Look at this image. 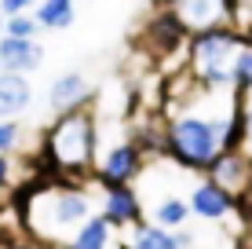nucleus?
Returning <instances> with one entry per match:
<instances>
[{
    "mask_svg": "<svg viewBox=\"0 0 252 249\" xmlns=\"http://www.w3.org/2000/svg\"><path fill=\"white\" fill-rule=\"evenodd\" d=\"M234 4H241V0H234Z\"/></svg>",
    "mask_w": 252,
    "mask_h": 249,
    "instance_id": "nucleus-26",
    "label": "nucleus"
},
{
    "mask_svg": "<svg viewBox=\"0 0 252 249\" xmlns=\"http://www.w3.org/2000/svg\"><path fill=\"white\" fill-rule=\"evenodd\" d=\"M245 147H252V107H245Z\"/></svg>",
    "mask_w": 252,
    "mask_h": 249,
    "instance_id": "nucleus-23",
    "label": "nucleus"
},
{
    "mask_svg": "<svg viewBox=\"0 0 252 249\" xmlns=\"http://www.w3.org/2000/svg\"><path fill=\"white\" fill-rule=\"evenodd\" d=\"M190 213H194V216H201V220H227L230 213H234V202L227 191H223L220 183H212V179H201V183H194L190 187Z\"/></svg>",
    "mask_w": 252,
    "mask_h": 249,
    "instance_id": "nucleus-9",
    "label": "nucleus"
},
{
    "mask_svg": "<svg viewBox=\"0 0 252 249\" xmlns=\"http://www.w3.org/2000/svg\"><path fill=\"white\" fill-rule=\"evenodd\" d=\"M4 26H7V15L0 11V37H4Z\"/></svg>",
    "mask_w": 252,
    "mask_h": 249,
    "instance_id": "nucleus-24",
    "label": "nucleus"
},
{
    "mask_svg": "<svg viewBox=\"0 0 252 249\" xmlns=\"http://www.w3.org/2000/svg\"><path fill=\"white\" fill-rule=\"evenodd\" d=\"M208 179L220 183L234 202L249 198L252 194V158L245 150H223L220 158H216V165L208 169Z\"/></svg>",
    "mask_w": 252,
    "mask_h": 249,
    "instance_id": "nucleus-7",
    "label": "nucleus"
},
{
    "mask_svg": "<svg viewBox=\"0 0 252 249\" xmlns=\"http://www.w3.org/2000/svg\"><path fill=\"white\" fill-rule=\"evenodd\" d=\"M30 7H37V0H0V11L11 19V15H26Z\"/></svg>",
    "mask_w": 252,
    "mask_h": 249,
    "instance_id": "nucleus-21",
    "label": "nucleus"
},
{
    "mask_svg": "<svg viewBox=\"0 0 252 249\" xmlns=\"http://www.w3.org/2000/svg\"><path fill=\"white\" fill-rule=\"evenodd\" d=\"M245 40L249 37L238 26H220V30L190 37L187 66L194 81L208 92H234V63H238V51L245 48Z\"/></svg>",
    "mask_w": 252,
    "mask_h": 249,
    "instance_id": "nucleus-3",
    "label": "nucleus"
},
{
    "mask_svg": "<svg viewBox=\"0 0 252 249\" xmlns=\"http://www.w3.org/2000/svg\"><path fill=\"white\" fill-rule=\"evenodd\" d=\"M11 249H48V246H11Z\"/></svg>",
    "mask_w": 252,
    "mask_h": 249,
    "instance_id": "nucleus-25",
    "label": "nucleus"
},
{
    "mask_svg": "<svg viewBox=\"0 0 252 249\" xmlns=\"http://www.w3.org/2000/svg\"><path fill=\"white\" fill-rule=\"evenodd\" d=\"M102 216L114 227H132L143 220V198L132 191V183H110L102 187Z\"/></svg>",
    "mask_w": 252,
    "mask_h": 249,
    "instance_id": "nucleus-8",
    "label": "nucleus"
},
{
    "mask_svg": "<svg viewBox=\"0 0 252 249\" xmlns=\"http://www.w3.org/2000/svg\"><path fill=\"white\" fill-rule=\"evenodd\" d=\"M95 147H99V132H95V117L88 110H69L59 114L55 125L48 128L44 140V154H48V169H55L59 176H84L95 161Z\"/></svg>",
    "mask_w": 252,
    "mask_h": 249,
    "instance_id": "nucleus-2",
    "label": "nucleus"
},
{
    "mask_svg": "<svg viewBox=\"0 0 252 249\" xmlns=\"http://www.w3.org/2000/svg\"><path fill=\"white\" fill-rule=\"evenodd\" d=\"M44 51L37 40H22V37H0V73H30L40 66Z\"/></svg>",
    "mask_w": 252,
    "mask_h": 249,
    "instance_id": "nucleus-10",
    "label": "nucleus"
},
{
    "mask_svg": "<svg viewBox=\"0 0 252 249\" xmlns=\"http://www.w3.org/2000/svg\"><path fill=\"white\" fill-rule=\"evenodd\" d=\"M143 147H139L135 140H125V143H114L106 154L99 158V183L110 187V183H132L135 176H143Z\"/></svg>",
    "mask_w": 252,
    "mask_h": 249,
    "instance_id": "nucleus-6",
    "label": "nucleus"
},
{
    "mask_svg": "<svg viewBox=\"0 0 252 249\" xmlns=\"http://www.w3.org/2000/svg\"><path fill=\"white\" fill-rule=\"evenodd\" d=\"M187 216H190V202L187 198H179V194H164V198L154 205V224H161V227H183L187 224Z\"/></svg>",
    "mask_w": 252,
    "mask_h": 249,
    "instance_id": "nucleus-16",
    "label": "nucleus"
},
{
    "mask_svg": "<svg viewBox=\"0 0 252 249\" xmlns=\"http://www.w3.org/2000/svg\"><path fill=\"white\" fill-rule=\"evenodd\" d=\"M95 213H92L88 191L73 183L44 187V191L30 194V202H26V224L37 238H55L63 231H77Z\"/></svg>",
    "mask_w": 252,
    "mask_h": 249,
    "instance_id": "nucleus-4",
    "label": "nucleus"
},
{
    "mask_svg": "<svg viewBox=\"0 0 252 249\" xmlns=\"http://www.w3.org/2000/svg\"><path fill=\"white\" fill-rule=\"evenodd\" d=\"M19 147V121H0V154Z\"/></svg>",
    "mask_w": 252,
    "mask_h": 249,
    "instance_id": "nucleus-20",
    "label": "nucleus"
},
{
    "mask_svg": "<svg viewBox=\"0 0 252 249\" xmlns=\"http://www.w3.org/2000/svg\"><path fill=\"white\" fill-rule=\"evenodd\" d=\"M7 179H11V165H7V158L0 154V191L7 187Z\"/></svg>",
    "mask_w": 252,
    "mask_h": 249,
    "instance_id": "nucleus-22",
    "label": "nucleus"
},
{
    "mask_svg": "<svg viewBox=\"0 0 252 249\" xmlns=\"http://www.w3.org/2000/svg\"><path fill=\"white\" fill-rule=\"evenodd\" d=\"M241 110L245 107H238L234 114H220V117L183 110V114H176L168 121V128H164V150L183 169L208 173V169L216 165V158L227 150V136H230V128H234Z\"/></svg>",
    "mask_w": 252,
    "mask_h": 249,
    "instance_id": "nucleus-1",
    "label": "nucleus"
},
{
    "mask_svg": "<svg viewBox=\"0 0 252 249\" xmlns=\"http://www.w3.org/2000/svg\"><path fill=\"white\" fill-rule=\"evenodd\" d=\"M234 92L249 96L252 92V40H245V48L238 51V63H234Z\"/></svg>",
    "mask_w": 252,
    "mask_h": 249,
    "instance_id": "nucleus-17",
    "label": "nucleus"
},
{
    "mask_svg": "<svg viewBox=\"0 0 252 249\" xmlns=\"http://www.w3.org/2000/svg\"><path fill=\"white\" fill-rule=\"evenodd\" d=\"M128 249H183L179 246V235L154 220H139V224L128 227Z\"/></svg>",
    "mask_w": 252,
    "mask_h": 249,
    "instance_id": "nucleus-13",
    "label": "nucleus"
},
{
    "mask_svg": "<svg viewBox=\"0 0 252 249\" xmlns=\"http://www.w3.org/2000/svg\"><path fill=\"white\" fill-rule=\"evenodd\" d=\"M110 220L102 216V213H95L92 220H84L81 227L69 235L66 249H110Z\"/></svg>",
    "mask_w": 252,
    "mask_h": 249,
    "instance_id": "nucleus-14",
    "label": "nucleus"
},
{
    "mask_svg": "<svg viewBox=\"0 0 252 249\" xmlns=\"http://www.w3.org/2000/svg\"><path fill=\"white\" fill-rule=\"evenodd\" d=\"M234 26H238L245 37H252V0H241V4H234Z\"/></svg>",
    "mask_w": 252,
    "mask_h": 249,
    "instance_id": "nucleus-19",
    "label": "nucleus"
},
{
    "mask_svg": "<svg viewBox=\"0 0 252 249\" xmlns=\"http://www.w3.org/2000/svg\"><path fill=\"white\" fill-rule=\"evenodd\" d=\"M88 99H92V84H88V77H84V73H63L48 88V103H51V110H59V114L81 110Z\"/></svg>",
    "mask_w": 252,
    "mask_h": 249,
    "instance_id": "nucleus-11",
    "label": "nucleus"
},
{
    "mask_svg": "<svg viewBox=\"0 0 252 249\" xmlns=\"http://www.w3.org/2000/svg\"><path fill=\"white\" fill-rule=\"evenodd\" d=\"M164 11L190 37L220 30V26H234V0H164Z\"/></svg>",
    "mask_w": 252,
    "mask_h": 249,
    "instance_id": "nucleus-5",
    "label": "nucleus"
},
{
    "mask_svg": "<svg viewBox=\"0 0 252 249\" xmlns=\"http://www.w3.org/2000/svg\"><path fill=\"white\" fill-rule=\"evenodd\" d=\"M40 30L37 15H11L4 26V37H22V40H33V33Z\"/></svg>",
    "mask_w": 252,
    "mask_h": 249,
    "instance_id": "nucleus-18",
    "label": "nucleus"
},
{
    "mask_svg": "<svg viewBox=\"0 0 252 249\" xmlns=\"http://www.w3.org/2000/svg\"><path fill=\"white\" fill-rule=\"evenodd\" d=\"M33 99L26 73H0V121H15Z\"/></svg>",
    "mask_w": 252,
    "mask_h": 249,
    "instance_id": "nucleus-12",
    "label": "nucleus"
},
{
    "mask_svg": "<svg viewBox=\"0 0 252 249\" xmlns=\"http://www.w3.org/2000/svg\"><path fill=\"white\" fill-rule=\"evenodd\" d=\"M33 15H37L40 30H69L77 7H73V0H40Z\"/></svg>",
    "mask_w": 252,
    "mask_h": 249,
    "instance_id": "nucleus-15",
    "label": "nucleus"
}]
</instances>
